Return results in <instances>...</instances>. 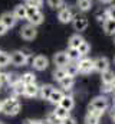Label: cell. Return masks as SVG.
I'll list each match as a JSON object with an SVG mask.
<instances>
[{
    "mask_svg": "<svg viewBox=\"0 0 115 124\" xmlns=\"http://www.w3.org/2000/svg\"><path fill=\"white\" fill-rule=\"evenodd\" d=\"M20 111V104L14 98H7L1 104V113L6 116H16Z\"/></svg>",
    "mask_w": 115,
    "mask_h": 124,
    "instance_id": "1",
    "label": "cell"
},
{
    "mask_svg": "<svg viewBox=\"0 0 115 124\" xmlns=\"http://www.w3.org/2000/svg\"><path fill=\"white\" fill-rule=\"evenodd\" d=\"M29 61V54H25V51H14L10 55V62L14 66H25Z\"/></svg>",
    "mask_w": 115,
    "mask_h": 124,
    "instance_id": "2",
    "label": "cell"
},
{
    "mask_svg": "<svg viewBox=\"0 0 115 124\" xmlns=\"http://www.w3.org/2000/svg\"><path fill=\"white\" fill-rule=\"evenodd\" d=\"M107 108H108V100H107L104 95L95 97V98L91 101V104H89V110H96V111L104 113Z\"/></svg>",
    "mask_w": 115,
    "mask_h": 124,
    "instance_id": "3",
    "label": "cell"
},
{
    "mask_svg": "<svg viewBox=\"0 0 115 124\" xmlns=\"http://www.w3.org/2000/svg\"><path fill=\"white\" fill-rule=\"evenodd\" d=\"M32 66L36 69V71H45L48 66H49V59L43 55H37L33 58L32 61Z\"/></svg>",
    "mask_w": 115,
    "mask_h": 124,
    "instance_id": "4",
    "label": "cell"
},
{
    "mask_svg": "<svg viewBox=\"0 0 115 124\" xmlns=\"http://www.w3.org/2000/svg\"><path fill=\"white\" fill-rule=\"evenodd\" d=\"M20 35H22V38L23 39H26V40H33L36 36H37V31H36V28L33 26V25H25L22 29H20Z\"/></svg>",
    "mask_w": 115,
    "mask_h": 124,
    "instance_id": "5",
    "label": "cell"
},
{
    "mask_svg": "<svg viewBox=\"0 0 115 124\" xmlns=\"http://www.w3.org/2000/svg\"><path fill=\"white\" fill-rule=\"evenodd\" d=\"M78 69H79L81 74H91L93 71V59L82 58L78 63Z\"/></svg>",
    "mask_w": 115,
    "mask_h": 124,
    "instance_id": "6",
    "label": "cell"
},
{
    "mask_svg": "<svg viewBox=\"0 0 115 124\" xmlns=\"http://www.w3.org/2000/svg\"><path fill=\"white\" fill-rule=\"evenodd\" d=\"M73 17H75V16H73V12H72L71 7H62V9H59L58 19H59L62 23H69V22H72Z\"/></svg>",
    "mask_w": 115,
    "mask_h": 124,
    "instance_id": "7",
    "label": "cell"
},
{
    "mask_svg": "<svg viewBox=\"0 0 115 124\" xmlns=\"http://www.w3.org/2000/svg\"><path fill=\"white\" fill-rule=\"evenodd\" d=\"M109 69V59L105 58V56H99L93 61V71H98V72H104Z\"/></svg>",
    "mask_w": 115,
    "mask_h": 124,
    "instance_id": "8",
    "label": "cell"
},
{
    "mask_svg": "<svg viewBox=\"0 0 115 124\" xmlns=\"http://www.w3.org/2000/svg\"><path fill=\"white\" fill-rule=\"evenodd\" d=\"M0 22H1L7 29H10V28H13V26L16 25L17 19L14 17V15H13L12 12H4V13L0 16Z\"/></svg>",
    "mask_w": 115,
    "mask_h": 124,
    "instance_id": "9",
    "label": "cell"
},
{
    "mask_svg": "<svg viewBox=\"0 0 115 124\" xmlns=\"http://www.w3.org/2000/svg\"><path fill=\"white\" fill-rule=\"evenodd\" d=\"M72 23H73V29L75 31H85L86 28H88V19H86L85 16H75L73 19H72Z\"/></svg>",
    "mask_w": 115,
    "mask_h": 124,
    "instance_id": "10",
    "label": "cell"
},
{
    "mask_svg": "<svg viewBox=\"0 0 115 124\" xmlns=\"http://www.w3.org/2000/svg\"><path fill=\"white\" fill-rule=\"evenodd\" d=\"M101 116H102V113H101V111L89 110V111H88V114H86V117H85V124H99Z\"/></svg>",
    "mask_w": 115,
    "mask_h": 124,
    "instance_id": "11",
    "label": "cell"
},
{
    "mask_svg": "<svg viewBox=\"0 0 115 124\" xmlns=\"http://www.w3.org/2000/svg\"><path fill=\"white\" fill-rule=\"evenodd\" d=\"M68 56H66V52H56L53 55V63L56 65V68H63L65 65H68Z\"/></svg>",
    "mask_w": 115,
    "mask_h": 124,
    "instance_id": "12",
    "label": "cell"
},
{
    "mask_svg": "<svg viewBox=\"0 0 115 124\" xmlns=\"http://www.w3.org/2000/svg\"><path fill=\"white\" fill-rule=\"evenodd\" d=\"M58 105H60V107H63L65 110L71 111V110L75 107V100H73L71 95H63V98L60 100V102H59Z\"/></svg>",
    "mask_w": 115,
    "mask_h": 124,
    "instance_id": "13",
    "label": "cell"
},
{
    "mask_svg": "<svg viewBox=\"0 0 115 124\" xmlns=\"http://www.w3.org/2000/svg\"><path fill=\"white\" fill-rule=\"evenodd\" d=\"M102 23H104V32H105L107 35H109V36H111V35L114 36L115 35V20L114 19H109V17H108V19H105Z\"/></svg>",
    "mask_w": 115,
    "mask_h": 124,
    "instance_id": "14",
    "label": "cell"
},
{
    "mask_svg": "<svg viewBox=\"0 0 115 124\" xmlns=\"http://www.w3.org/2000/svg\"><path fill=\"white\" fill-rule=\"evenodd\" d=\"M73 84H75V79H73V77H69V75L63 77V78L59 81V85H60V88H63V90H66V91L72 90Z\"/></svg>",
    "mask_w": 115,
    "mask_h": 124,
    "instance_id": "15",
    "label": "cell"
},
{
    "mask_svg": "<svg viewBox=\"0 0 115 124\" xmlns=\"http://www.w3.org/2000/svg\"><path fill=\"white\" fill-rule=\"evenodd\" d=\"M53 90H55L53 85H49V84L39 87V95H40V98L42 100H49V97H50V94H52Z\"/></svg>",
    "mask_w": 115,
    "mask_h": 124,
    "instance_id": "16",
    "label": "cell"
},
{
    "mask_svg": "<svg viewBox=\"0 0 115 124\" xmlns=\"http://www.w3.org/2000/svg\"><path fill=\"white\" fill-rule=\"evenodd\" d=\"M12 13L14 15V17L17 20L19 19H26V4H17Z\"/></svg>",
    "mask_w": 115,
    "mask_h": 124,
    "instance_id": "17",
    "label": "cell"
},
{
    "mask_svg": "<svg viewBox=\"0 0 115 124\" xmlns=\"http://www.w3.org/2000/svg\"><path fill=\"white\" fill-rule=\"evenodd\" d=\"M25 95H26L28 98H33V97L39 95V87L36 85V82L26 85V88H25Z\"/></svg>",
    "mask_w": 115,
    "mask_h": 124,
    "instance_id": "18",
    "label": "cell"
},
{
    "mask_svg": "<svg viewBox=\"0 0 115 124\" xmlns=\"http://www.w3.org/2000/svg\"><path fill=\"white\" fill-rule=\"evenodd\" d=\"M43 19H45V16H43V13L40 12V10H37L33 16H30L28 20L30 25H33V26H37V25H40L42 22H43Z\"/></svg>",
    "mask_w": 115,
    "mask_h": 124,
    "instance_id": "19",
    "label": "cell"
},
{
    "mask_svg": "<svg viewBox=\"0 0 115 124\" xmlns=\"http://www.w3.org/2000/svg\"><path fill=\"white\" fill-rule=\"evenodd\" d=\"M101 78H102V84H112L115 79V74L112 71L107 69V71L101 72Z\"/></svg>",
    "mask_w": 115,
    "mask_h": 124,
    "instance_id": "20",
    "label": "cell"
},
{
    "mask_svg": "<svg viewBox=\"0 0 115 124\" xmlns=\"http://www.w3.org/2000/svg\"><path fill=\"white\" fill-rule=\"evenodd\" d=\"M84 40H85V39H84L79 33L72 35V36H71V39H69V48H75V49H78V46H79Z\"/></svg>",
    "mask_w": 115,
    "mask_h": 124,
    "instance_id": "21",
    "label": "cell"
},
{
    "mask_svg": "<svg viewBox=\"0 0 115 124\" xmlns=\"http://www.w3.org/2000/svg\"><path fill=\"white\" fill-rule=\"evenodd\" d=\"M53 116H55L58 120L60 121V120H63V118H66V117L69 116V111H68V110H65V108H63V107H60V105H56V108L53 110Z\"/></svg>",
    "mask_w": 115,
    "mask_h": 124,
    "instance_id": "22",
    "label": "cell"
},
{
    "mask_svg": "<svg viewBox=\"0 0 115 124\" xmlns=\"http://www.w3.org/2000/svg\"><path fill=\"white\" fill-rule=\"evenodd\" d=\"M25 88H26V85L20 79L12 85V90H13V94L14 95H25Z\"/></svg>",
    "mask_w": 115,
    "mask_h": 124,
    "instance_id": "23",
    "label": "cell"
},
{
    "mask_svg": "<svg viewBox=\"0 0 115 124\" xmlns=\"http://www.w3.org/2000/svg\"><path fill=\"white\" fill-rule=\"evenodd\" d=\"M63 68H65V72H66V75H69V77H75L76 74H79L78 63H69V62H68V65H65Z\"/></svg>",
    "mask_w": 115,
    "mask_h": 124,
    "instance_id": "24",
    "label": "cell"
},
{
    "mask_svg": "<svg viewBox=\"0 0 115 124\" xmlns=\"http://www.w3.org/2000/svg\"><path fill=\"white\" fill-rule=\"evenodd\" d=\"M76 7L81 12H88L92 7V0H78L76 1Z\"/></svg>",
    "mask_w": 115,
    "mask_h": 124,
    "instance_id": "25",
    "label": "cell"
},
{
    "mask_svg": "<svg viewBox=\"0 0 115 124\" xmlns=\"http://www.w3.org/2000/svg\"><path fill=\"white\" fill-rule=\"evenodd\" d=\"M63 95L65 94L62 93V91H59V90H53L52 91V94H50V97H49V101L52 102V104H59L60 102V100L63 98Z\"/></svg>",
    "mask_w": 115,
    "mask_h": 124,
    "instance_id": "26",
    "label": "cell"
},
{
    "mask_svg": "<svg viewBox=\"0 0 115 124\" xmlns=\"http://www.w3.org/2000/svg\"><path fill=\"white\" fill-rule=\"evenodd\" d=\"M66 56H68V59L72 62L75 61H79L82 56L79 55V52H78V49H75V48H69L68 51H66Z\"/></svg>",
    "mask_w": 115,
    "mask_h": 124,
    "instance_id": "27",
    "label": "cell"
},
{
    "mask_svg": "<svg viewBox=\"0 0 115 124\" xmlns=\"http://www.w3.org/2000/svg\"><path fill=\"white\" fill-rule=\"evenodd\" d=\"M20 81H22L25 85H29V84H35V82H36V75H35L33 72H26V74H23V75H22Z\"/></svg>",
    "mask_w": 115,
    "mask_h": 124,
    "instance_id": "28",
    "label": "cell"
},
{
    "mask_svg": "<svg viewBox=\"0 0 115 124\" xmlns=\"http://www.w3.org/2000/svg\"><path fill=\"white\" fill-rule=\"evenodd\" d=\"M89 51H91V45H89L86 40H84V42L78 46V52H79L81 56H86V55L89 54Z\"/></svg>",
    "mask_w": 115,
    "mask_h": 124,
    "instance_id": "29",
    "label": "cell"
},
{
    "mask_svg": "<svg viewBox=\"0 0 115 124\" xmlns=\"http://www.w3.org/2000/svg\"><path fill=\"white\" fill-rule=\"evenodd\" d=\"M48 1V6L50 7V9H62L63 6H65V1L63 0H46Z\"/></svg>",
    "mask_w": 115,
    "mask_h": 124,
    "instance_id": "30",
    "label": "cell"
},
{
    "mask_svg": "<svg viewBox=\"0 0 115 124\" xmlns=\"http://www.w3.org/2000/svg\"><path fill=\"white\" fill-rule=\"evenodd\" d=\"M10 63V55L7 52H1L0 51V68L1 66H7Z\"/></svg>",
    "mask_w": 115,
    "mask_h": 124,
    "instance_id": "31",
    "label": "cell"
},
{
    "mask_svg": "<svg viewBox=\"0 0 115 124\" xmlns=\"http://www.w3.org/2000/svg\"><path fill=\"white\" fill-rule=\"evenodd\" d=\"M63 77H66L65 68H56V69L53 71V79H56L58 82H59V81H60Z\"/></svg>",
    "mask_w": 115,
    "mask_h": 124,
    "instance_id": "32",
    "label": "cell"
},
{
    "mask_svg": "<svg viewBox=\"0 0 115 124\" xmlns=\"http://www.w3.org/2000/svg\"><path fill=\"white\" fill-rule=\"evenodd\" d=\"M20 78H19V75H16V74H6V84H9V85H13L14 82H17Z\"/></svg>",
    "mask_w": 115,
    "mask_h": 124,
    "instance_id": "33",
    "label": "cell"
},
{
    "mask_svg": "<svg viewBox=\"0 0 115 124\" xmlns=\"http://www.w3.org/2000/svg\"><path fill=\"white\" fill-rule=\"evenodd\" d=\"M25 4H26V6H32V7L40 9L42 4H43V0H25Z\"/></svg>",
    "mask_w": 115,
    "mask_h": 124,
    "instance_id": "34",
    "label": "cell"
},
{
    "mask_svg": "<svg viewBox=\"0 0 115 124\" xmlns=\"http://www.w3.org/2000/svg\"><path fill=\"white\" fill-rule=\"evenodd\" d=\"M105 12H107V16H108L109 19H114L115 20V4H112L111 7H108Z\"/></svg>",
    "mask_w": 115,
    "mask_h": 124,
    "instance_id": "35",
    "label": "cell"
},
{
    "mask_svg": "<svg viewBox=\"0 0 115 124\" xmlns=\"http://www.w3.org/2000/svg\"><path fill=\"white\" fill-rule=\"evenodd\" d=\"M59 124H76V120L73 118V117H71V116H68L66 118H63V120H60V123Z\"/></svg>",
    "mask_w": 115,
    "mask_h": 124,
    "instance_id": "36",
    "label": "cell"
},
{
    "mask_svg": "<svg viewBox=\"0 0 115 124\" xmlns=\"http://www.w3.org/2000/svg\"><path fill=\"white\" fill-rule=\"evenodd\" d=\"M101 91H102L104 94L112 93V85H111V84H104V85H102V88H101Z\"/></svg>",
    "mask_w": 115,
    "mask_h": 124,
    "instance_id": "37",
    "label": "cell"
},
{
    "mask_svg": "<svg viewBox=\"0 0 115 124\" xmlns=\"http://www.w3.org/2000/svg\"><path fill=\"white\" fill-rule=\"evenodd\" d=\"M6 84V74H3V72H0V90H1V87Z\"/></svg>",
    "mask_w": 115,
    "mask_h": 124,
    "instance_id": "38",
    "label": "cell"
},
{
    "mask_svg": "<svg viewBox=\"0 0 115 124\" xmlns=\"http://www.w3.org/2000/svg\"><path fill=\"white\" fill-rule=\"evenodd\" d=\"M6 33H7V28L0 22V36H3V35H6Z\"/></svg>",
    "mask_w": 115,
    "mask_h": 124,
    "instance_id": "39",
    "label": "cell"
},
{
    "mask_svg": "<svg viewBox=\"0 0 115 124\" xmlns=\"http://www.w3.org/2000/svg\"><path fill=\"white\" fill-rule=\"evenodd\" d=\"M25 124H48V123H43V121H37V120H28V121H25Z\"/></svg>",
    "mask_w": 115,
    "mask_h": 124,
    "instance_id": "40",
    "label": "cell"
},
{
    "mask_svg": "<svg viewBox=\"0 0 115 124\" xmlns=\"http://www.w3.org/2000/svg\"><path fill=\"white\" fill-rule=\"evenodd\" d=\"M101 3H104V4H109V3H112L114 0H99Z\"/></svg>",
    "mask_w": 115,
    "mask_h": 124,
    "instance_id": "41",
    "label": "cell"
},
{
    "mask_svg": "<svg viewBox=\"0 0 115 124\" xmlns=\"http://www.w3.org/2000/svg\"><path fill=\"white\" fill-rule=\"evenodd\" d=\"M111 85H112V93H115V79H114V82H112Z\"/></svg>",
    "mask_w": 115,
    "mask_h": 124,
    "instance_id": "42",
    "label": "cell"
},
{
    "mask_svg": "<svg viewBox=\"0 0 115 124\" xmlns=\"http://www.w3.org/2000/svg\"><path fill=\"white\" fill-rule=\"evenodd\" d=\"M1 104H3V101H0V113H1Z\"/></svg>",
    "mask_w": 115,
    "mask_h": 124,
    "instance_id": "43",
    "label": "cell"
},
{
    "mask_svg": "<svg viewBox=\"0 0 115 124\" xmlns=\"http://www.w3.org/2000/svg\"><path fill=\"white\" fill-rule=\"evenodd\" d=\"M114 105H115V97H114Z\"/></svg>",
    "mask_w": 115,
    "mask_h": 124,
    "instance_id": "44",
    "label": "cell"
},
{
    "mask_svg": "<svg viewBox=\"0 0 115 124\" xmlns=\"http://www.w3.org/2000/svg\"><path fill=\"white\" fill-rule=\"evenodd\" d=\"M114 43H115V36H114Z\"/></svg>",
    "mask_w": 115,
    "mask_h": 124,
    "instance_id": "45",
    "label": "cell"
},
{
    "mask_svg": "<svg viewBox=\"0 0 115 124\" xmlns=\"http://www.w3.org/2000/svg\"><path fill=\"white\" fill-rule=\"evenodd\" d=\"M114 62H115V58H114Z\"/></svg>",
    "mask_w": 115,
    "mask_h": 124,
    "instance_id": "46",
    "label": "cell"
}]
</instances>
